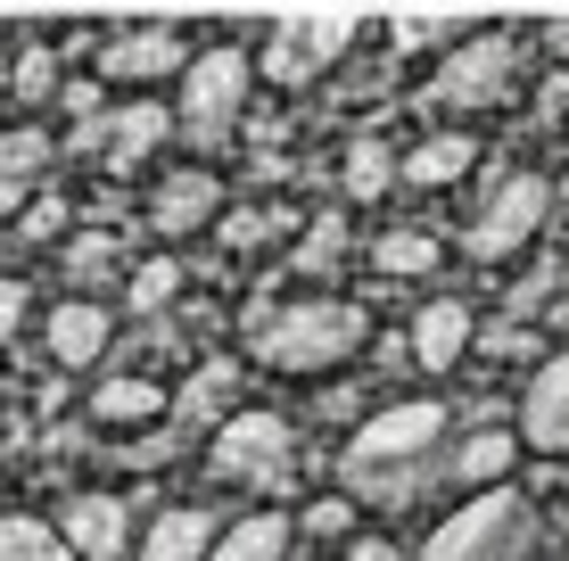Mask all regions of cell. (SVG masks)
I'll list each match as a JSON object with an SVG mask.
<instances>
[{
    "mask_svg": "<svg viewBox=\"0 0 569 561\" xmlns=\"http://www.w3.org/2000/svg\"><path fill=\"white\" fill-rule=\"evenodd\" d=\"M405 339H413V363H421V372H455L470 347H479V314H470L462 298H429Z\"/></svg>",
    "mask_w": 569,
    "mask_h": 561,
    "instance_id": "5bb4252c",
    "label": "cell"
},
{
    "mask_svg": "<svg viewBox=\"0 0 569 561\" xmlns=\"http://www.w3.org/2000/svg\"><path fill=\"white\" fill-rule=\"evenodd\" d=\"M58 108H67L74 124H91V116H100V83H58Z\"/></svg>",
    "mask_w": 569,
    "mask_h": 561,
    "instance_id": "836d02e7",
    "label": "cell"
},
{
    "mask_svg": "<svg viewBox=\"0 0 569 561\" xmlns=\"http://www.w3.org/2000/svg\"><path fill=\"white\" fill-rule=\"evenodd\" d=\"M157 413H166V389L141 380V372H116V380L91 389V421H100V430H149Z\"/></svg>",
    "mask_w": 569,
    "mask_h": 561,
    "instance_id": "ac0fdd59",
    "label": "cell"
},
{
    "mask_svg": "<svg viewBox=\"0 0 569 561\" xmlns=\"http://www.w3.org/2000/svg\"><path fill=\"white\" fill-rule=\"evenodd\" d=\"M166 132H182V116H173V108L124 100V108H100L91 124H74V149H83V158H100L108 173H132V166H149L157 149H166Z\"/></svg>",
    "mask_w": 569,
    "mask_h": 561,
    "instance_id": "52a82bcc",
    "label": "cell"
},
{
    "mask_svg": "<svg viewBox=\"0 0 569 561\" xmlns=\"http://www.w3.org/2000/svg\"><path fill=\"white\" fill-rule=\"evenodd\" d=\"M347 50V26H298V33H281L264 58V74H281V83H298V74H313L322 58H339Z\"/></svg>",
    "mask_w": 569,
    "mask_h": 561,
    "instance_id": "44dd1931",
    "label": "cell"
},
{
    "mask_svg": "<svg viewBox=\"0 0 569 561\" xmlns=\"http://www.w3.org/2000/svg\"><path fill=\"white\" fill-rule=\"evenodd\" d=\"M479 355H496V363H520V355H537V331H528L520 314H496V322H479Z\"/></svg>",
    "mask_w": 569,
    "mask_h": 561,
    "instance_id": "f546056e",
    "label": "cell"
},
{
    "mask_svg": "<svg viewBox=\"0 0 569 561\" xmlns=\"http://www.w3.org/2000/svg\"><path fill=\"white\" fill-rule=\"evenodd\" d=\"M438 438H446V404H429V397L380 404V413H363V430L347 438L339 488L356 495V504H413L421 479H429Z\"/></svg>",
    "mask_w": 569,
    "mask_h": 561,
    "instance_id": "6da1fadb",
    "label": "cell"
},
{
    "mask_svg": "<svg viewBox=\"0 0 569 561\" xmlns=\"http://www.w3.org/2000/svg\"><path fill=\"white\" fill-rule=\"evenodd\" d=\"M356 512H363V504H356L347 488H339V495H313V504L298 512V537H322V545H330V537H356Z\"/></svg>",
    "mask_w": 569,
    "mask_h": 561,
    "instance_id": "83f0119b",
    "label": "cell"
},
{
    "mask_svg": "<svg viewBox=\"0 0 569 561\" xmlns=\"http://www.w3.org/2000/svg\"><path fill=\"white\" fill-rule=\"evenodd\" d=\"M512 462H520V438L512 430H470L462 447H455V462H446V479H455L462 495H479V488H503Z\"/></svg>",
    "mask_w": 569,
    "mask_h": 561,
    "instance_id": "e0dca14e",
    "label": "cell"
},
{
    "mask_svg": "<svg viewBox=\"0 0 569 561\" xmlns=\"http://www.w3.org/2000/svg\"><path fill=\"white\" fill-rule=\"evenodd\" d=\"M470 158H479V141H462V132H438V141H421L413 158H405V182L413 190H438V182H462Z\"/></svg>",
    "mask_w": 569,
    "mask_h": 561,
    "instance_id": "603a6c76",
    "label": "cell"
},
{
    "mask_svg": "<svg viewBox=\"0 0 569 561\" xmlns=\"http://www.w3.org/2000/svg\"><path fill=\"white\" fill-rule=\"evenodd\" d=\"M537 545H545L537 504L512 495V488H479L470 504H455L421 537L413 561H537Z\"/></svg>",
    "mask_w": 569,
    "mask_h": 561,
    "instance_id": "7a4b0ae2",
    "label": "cell"
},
{
    "mask_svg": "<svg viewBox=\"0 0 569 561\" xmlns=\"http://www.w3.org/2000/svg\"><path fill=\"white\" fill-rule=\"evenodd\" d=\"M347 561H397V545H388V537H356V553Z\"/></svg>",
    "mask_w": 569,
    "mask_h": 561,
    "instance_id": "e575fe53",
    "label": "cell"
},
{
    "mask_svg": "<svg viewBox=\"0 0 569 561\" xmlns=\"http://www.w3.org/2000/svg\"><path fill=\"white\" fill-rule=\"evenodd\" d=\"M371 273H388V281H421V273H438V240H429V231H388V240L371 248Z\"/></svg>",
    "mask_w": 569,
    "mask_h": 561,
    "instance_id": "484cf974",
    "label": "cell"
},
{
    "mask_svg": "<svg viewBox=\"0 0 569 561\" xmlns=\"http://www.w3.org/2000/svg\"><path fill=\"white\" fill-rule=\"evenodd\" d=\"M50 166V141L42 132H0V216H17L33 190V173Z\"/></svg>",
    "mask_w": 569,
    "mask_h": 561,
    "instance_id": "7402d4cb",
    "label": "cell"
},
{
    "mask_svg": "<svg viewBox=\"0 0 569 561\" xmlns=\"http://www.w3.org/2000/svg\"><path fill=\"white\" fill-rule=\"evenodd\" d=\"M173 298H182V264H173V257H141L124 273V305H132V314H166Z\"/></svg>",
    "mask_w": 569,
    "mask_h": 561,
    "instance_id": "d4e9b609",
    "label": "cell"
},
{
    "mask_svg": "<svg viewBox=\"0 0 569 561\" xmlns=\"http://www.w3.org/2000/svg\"><path fill=\"white\" fill-rule=\"evenodd\" d=\"M520 447L569 454V347L528 372V389H520Z\"/></svg>",
    "mask_w": 569,
    "mask_h": 561,
    "instance_id": "30bf717a",
    "label": "cell"
},
{
    "mask_svg": "<svg viewBox=\"0 0 569 561\" xmlns=\"http://www.w3.org/2000/svg\"><path fill=\"white\" fill-rule=\"evenodd\" d=\"M388 182H405V158H388V141H363L347 149V199L356 207H371V199H388Z\"/></svg>",
    "mask_w": 569,
    "mask_h": 561,
    "instance_id": "cb8c5ba5",
    "label": "cell"
},
{
    "mask_svg": "<svg viewBox=\"0 0 569 561\" xmlns=\"http://www.w3.org/2000/svg\"><path fill=\"white\" fill-rule=\"evenodd\" d=\"M356 347H363V305H347V298H298L257 322V363L298 372V380L356 363Z\"/></svg>",
    "mask_w": 569,
    "mask_h": 561,
    "instance_id": "3957f363",
    "label": "cell"
},
{
    "mask_svg": "<svg viewBox=\"0 0 569 561\" xmlns=\"http://www.w3.org/2000/svg\"><path fill=\"white\" fill-rule=\"evenodd\" d=\"M26 305H33V298H26V281L0 273V355H9V339H17V331H26Z\"/></svg>",
    "mask_w": 569,
    "mask_h": 561,
    "instance_id": "1f68e13d",
    "label": "cell"
},
{
    "mask_svg": "<svg viewBox=\"0 0 569 561\" xmlns=\"http://www.w3.org/2000/svg\"><path fill=\"white\" fill-rule=\"evenodd\" d=\"M42 347H50L58 372H91V363H100L108 347H116V314H108L100 298H67V305H50Z\"/></svg>",
    "mask_w": 569,
    "mask_h": 561,
    "instance_id": "7c38bea8",
    "label": "cell"
},
{
    "mask_svg": "<svg viewBox=\"0 0 569 561\" xmlns=\"http://www.w3.org/2000/svg\"><path fill=\"white\" fill-rule=\"evenodd\" d=\"M214 537H223V520H214L207 504H166L141 529V545H132V561H207Z\"/></svg>",
    "mask_w": 569,
    "mask_h": 561,
    "instance_id": "9a60e30c",
    "label": "cell"
},
{
    "mask_svg": "<svg viewBox=\"0 0 569 561\" xmlns=\"http://www.w3.org/2000/svg\"><path fill=\"white\" fill-rule=\"evenodd\" d=\"M231 389H240V372H231V363H199V380L182 389V413H190V421L223 413V404H231Z\"/></svg>",
    "mask_w": 569,
    "mask_h": 561,
    "instance_id": "f1b7e54d",
    "label": "cell"
},
{
    "mask_svg": "<svg viewBox=\"0 0 569 561\" xmlns=\"http://www.w3.org/2000/svg\"><path fill=\"white\" fill-rule=\"evenodd\" d=\"M58 529H67V545L83 561H124L132 545H141L124 495H67V504H58Z\"/></svg>",
    "mask_w": 569,
    "mask_h": 561,
    "instance_id": "4fadbf2b",
    "label": "cell"
},
{
    "mask_svg": "<svg viewBox=\"0 0 569 561\" xmlns=\"http://www.w3.org/2000/svg\"><path fill=\"white\" fill-rule=\"evenodd\" d=\"M545 216H553V182H545V173H503L496 199L479 207V223H470L462 248H470L479 264H503V257H520V248L545 231Z\"/></svg>",
    "mask_w": 569,
    "mask_h": 561,
    "instance_id": "8992f818",
    "label": "cell"
},
{
    "mask_svg": "<svg viewBox=\"0 0 569 561\" xmlns=\"http://www.w3.org/2000/svg\"><path fill=\"white\" fill-rule=\"evenodd\" d=\"M182 67H190V42L166 33V26H132L100 50V83H116V91H149V83H166V74L182 83Z\"/></svg>",
    "mask_w": 569,
    "mask_h": 561,
    "instance_id": "ba28073f",
    "label": "cell"
},
{
    "mask_svg": "<svg viewBox=\"0 0 569 561\" xmlns=\"http://www.w3.org/2000/svg\"><path fill=\"white\" fill-rule=\"evenodd\" d=\"M248 91H257V58L248 50H199L182 67V132H190V149H223L231 132H240V116H248Z\"/></svg>",
    "mask_w": 569,
    "mask_h": 561,
    "instance_id": "277c9868",
    "label": "cell"
},
{
    "mask_svg": "<svg viewBox=\"0 0 569 561\" xmlns=\"http://www.w3.org/2000/svg\"><path fill=\"white\" fill-rule=\"evenodd\" d=\"M512 74H520V42L487 33V42H462V50L438 67V100H446V108H479V100H496Z\"/></svg>",
    "mask_w": 569,
    "mask_h": 561,
    "instance_id": "9c48e42d",
    "label": "cell"
},
{
    "mask_svg": "<svg viewBox=\"0 0 569 561\" xmlns=\"http://www.w3.org/2000/svg\"><path fill=\"white\" fill-rule=\"evenodd\" d=\"M9 91H17L26 108L58 100V67H50V50H26V58H17V67H9Z\"/></svg>",
    "mask_w": 569,
    "mask_h": 561,
    "instance_id": "4dcf8cb0",
    "label": "cell"
},
{
    "mask_svg": "<svg viewBox=\"0 0 569 561\" xmlns=\"http://www.w3.org/2000/svg\"><path fill=\"white\" fill-rule=\"evenodd\" d=\"M339 257H347V216H322L298 248H289V273H330Z\"/></svg>",
    "mask_w": 569,
    "mask_h": 561,
    "instance_id": "4316f807",
    "label": "cell"
},
{
    "mask_svg": "<svg viewBox=\"0 0 569 561\" xmlns=\"http://www.w3.org/2000/svg\"><path fill=\"white\" fill-rule=\"evenodd\" d=\"M67 231V199H33V216H26V240H58Z\"/></svg>",
    "mask_w": 569,
    "mask_h": 561,
    "instance_id": "d6a6232c",
    "label": "cell"
},
{
    "mask_svg": "<svg viewBox=\"0 0 569 561\" xmlns=\"http://www.w3.org/2000/svg\"><path fill=\"white\" fill-rule=\"evenodd\" d=\"M149 223L166 231V240H190V231L223 223V182H214L207 166H173L166 182L149 190Z\"/></svg>",
    "mask_w": 569,
    "mask_h": 561,
    "instance_id": "8fae6325",
    "label": "cell"
},
{
    "mask_svg": "<svg viewBox=\"0 0 569 561\" xmlns=\"http://www.w3.org/2000/svg\"><path fill=\"white\" fill-rule=\"evenodd\" d=\"M289 462H298V430H289L272 404H240V413H223L214 438H207V471L231 479V488H281Z\"/></svg>",
    "mask_w": 569,
    "mask_h": 561,
    "instance_id": "5b68a950",
    "label": "cell"
},
{
    "mask_svg": "<svg viewBox=\"0 0 569 561\" xmlns=\"http://www.w3.org/2000/svg\"><path fill=\"white\" fill-rule=\"evenodd\" d=\"M0 561H83L67 545L58 520H33V512H0Z\"/></svg>",
    "mask_w": 569,
    "mask_h": 561,
    "instance_id": "ffe728a7",
    "label": "cell"
},
{
    "mask_svg": "<svg viewBox=\"0 0 569 561\" xmlns=\"http://www.w3.org/2000/svg\"><path fill=\"white\" fill-rule=\"evenodd\" d=\"M289 545H298V520L272 512V504H257V512L223 520V537H214V553H207V561H281Z\"/></svg>",
    "mask_w": 569,
    "mask_h": 561,
    "instance_id": "2e32d148",
    "label": "cell"
},
{
    "mask_svg": "<svg viewBox=\"0 0 569 561\" xmlns=\"http://www.w3.org/2000/svg\"><path fill=\"white\" fill-rule=\"evenodd\" d=\"M58 273L74 289H100V281H124L132 264H124V240H116V231H74V240L58 248Z\"/></svg>",
    "mask_w": 569,
    "mask_h": 561,
    "instance_id": "d6986e66",
    "label": "cell"
}]
</instances>
